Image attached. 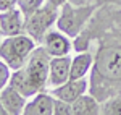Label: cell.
<instances>
[{
	"label": "cell",
	"mask_w": 121,
	"mask_h": 115,
	"mask_svg": "<svg viewBox=\"0 0 121 115\" xmlns=\"http://www.w3.org/2000/svg\"><path fill=\"white\" fill-rule=\"evenodd\" d=\"M16 7H18V0H0V11H7Z\"/></svg>",
	"instance_id": "ac0fdd59"
},
{
	"label": "cell",
	"mask_w": 121,
	"mask_h": 115,
	"mask_svg": "<svg viewBox=\"0 0 121 115\" xmlns=\"http://www.w3.org/2000/svg\"><path fill=\"white\" fill-rule=\"evenodd\" d=\"M97 7H103V5H115V7H121V0H95Z\"/></svg>",
	"instance_id": "d6986e66"
},
{
	"label": "cell",
	"mask_w": 121,
	"mask_h": 115,
	"mask_svg": "<svg viewBox=\"0 0 121 115\" xmlns=\"http://www.w3.org/2000/svg\"><path fill=\"white\" fill-rule=\"evenodd\" d=\"M0 99L8 115H21L28 102V97H24L18 89H15L10 84H7L0 91Z\"/></svg>",
	"instance_id": "8fae6325"
},
{
	"label": "cell",
	"mask_w": 121,
	"mask_h": 115,
	"mask_svg": "<svg viewBox=\"0 0 121 115\" xmlns=\"http://www.w3.org/2000/svg\"><path fill=\"white\" fill-rule=\"evenodd\" d=\"M97 8L99 7L95 3H92V5H73V3L66 2L65 5L60 7L55 26L61 32H65L71 39H74L89 24V21L94 16Z\"/></svg>",
	"instance_id": "3957f363"
},
{
	"label": "cell",
	"mask_w": 121,
	"mask_h": 115,
	"mask_svg": "<svg viewBox=\"0 0 121 115\" xmlns=\"http://www.w3.org/2000/svg\"><path fill=\"white\" fill-rule=\"evenodd\" d=\"M66 2H69L73 5H92V3H95V0H66Z\"/></svg>",
	"instance_id": "ffe728a7"
},
{
	"label": "cell",
	"mask_w": 121,
	"mask_h": 115,
	"mask_svg": "<svg viewBox=\"0 0 121 115\" xmlns=\"http://www.w3.org/2000/svg\"><path fill=\"white\" fill-rule=\"evenodd\" d=\"M103 115H121V94L112 96L102 102Z\"/></svg>",
	"instance_id": "5bb4252c"
},
{
	"label": "cell",
	"mask_w": 121,
	"mask_h": 115,
	"mask_svg": "<svg viewBox=\"0 0 121 115\" xmlns=\"http://www.w3.org/2000/svg\"><path fill=\"white\" fill-rule=\"evenodd\" d=\"M45 2H48V3H52V5H55V7H61V5H65L66 0H45Z\"/></svg>",
	"instance_id": "44dd1931"
},
{
	"label": "cell",
	"mask_w": 121,
	"mask_h": 115,
	"mask_svg": "<svg viewBox=\"0 0 121 115\" xmlns=\"http://www.w3.org/2000/svg\"><path fill=\"white\" fill-rule=\"evenodd\" d=\"M44 3H45V0H18V8L23 11V15L26 18L32 11H36L39 7H42Z\"/></svg>",
	"instance_id": "9a60e30c"
},
{
	"label": "cell",
	"mask_w": 121,
	"mask_h": 115,
	"mask_svg": "<svg viewBox=\"0 0 121 115\" xmlns=\"http://www.w3.org/2000/svg\"><path fill=\"white\" fill-rule=\"evenodd\" d=\"M95 42L89 91L100 102L121 94V7L103 5L95 10L89 24L74 37V50H89Z\"/></svg>",
	"instance_id": "6da1fadb"
},
{
	"label": "cell",
	"mask_w": 121,
	"mask_h": 115,
	"mask_svg": "<svg viewBox=\"0 0 121 115\" xmlns=\"http://www.w3.org/2000/svg\"><path fill=\"white\" fill-rule=\"evenodd\" d=\"M11 71H13V70L0 58V91L8 84L10 76H11Z\"/></svg>",
	"instance_id": "e0dca14e"
},
{
	"label": "cell",
	"mask_w": 121,
	"mask_h": 115,
	"mask_svg": "<svg viewBox=\"0 0 121 115\" xmlns=\"http://www.w3.org/2000/svg\"><path fill=\"white\" fill-rule=\"evenodd\" d=\"M40 46L47 50V54L50 57H63V55H69L71 50H73V42H71V37L61 32L60 29H50L47 32Z\"/></svg>",
	"instance_id": "8992f818"
},
{
	"label": "cell",
	"mask_w": 121,
	"mask_h": 115,
	"mask_svg": "<svg viewBox=\"0 0 121 115\" xmlns=\"http://www.w3.org/2000/svg\"><path fill=\"white\" fill-rule=\"evenodd\" d=\"M94 67V54L92 50H78L74 57H71V73L69 78H87Z\"/></svg>",
	"instance_id": "7c38bea8"
},
{
	"label": "cell",
	"mask_w": 121,
	"mask_h": 115,
	"mask_svg": "<svg viewBox=\"0 0 121 115\" xmlns=\"http://www.w3.org/2000/svg\"><path fill=\"white\" fill-rule=\"evenodd\" d=\"M53 101L55 97L50 91H40L29 97L24 107V115H53Z\"/></svg>",
	"instance_id": "30bf717a"
},
{
	"label": "cell",
	"mask_w": 121,
	"mask_h": 115,
	"mask_svg": "<svg viewBox=\"0 0 121 115\" xmlns=\"http://www.w3.org/2000/svg\"><path fill=\"white\" fill-rule=\"evenodd\" d=\"M48 65L50 55L40 44L31 52L26 63L11 71L8 84L18 89L24 97H32L48 87Z\"/></svg>",
	"instance_id": "7a4b0ae2"
},
{
	"label": "cell",
	"mask_w": 121,
	"mask_h": 115,
	"mask_svg": "<svg viewBox=\"0 0 121 115\" xmlns=\"http://www.w3.org/2000/svg\"><path fill=\"white\" fill-rule=\"evenodd\" d=\"M2 39H3V37H2V36H0V42H2Z\"/></svg>",
	"instance_id": "603a6c76"
},
{
	"label": "cell",
	"mask_w": 121,
	"mask_h": 115,
	"mask_svg": "<svg viewBox=\"0 0 121 115\" xmlns=\"http://www.w3.org/2000/svg\"><path fill=\"white\" fill-rule=\"evenodd\" d=\"M71 73V57L63 55V57H50V65H48V87H56L60 84L66 83L69 79Z\"/></svg>",
	"instance_id": "9c48e42d"
},
{
	"label": "cell",
	"mask_w": 121,
	"mask_h": 115,
	"mask_svg": "<svg viewBox=\"0 0 121 115\" xmlns=\"http://www.w3.org/2000/svg\"><path fill=\"white\" fill-rule=\"evenodd\" d=\"M48 91L56 99H61V101H66V102L73 104L81 94L89 91V78H78V79L69 78L66 83H63V84H60L56 87H52Z\"/></svg>",
	"instance_id": "52a82bcc"
},
{
	"label": "cell",
	"mask_w": 121,
	"mask_h": 115,
	"mask_svg": "<svg viewBox=\"0 0 121 115\" xmlns=\"http://www.w3.org/2000/svg\"><path fill=\"white\" fill-rule=\"evenodd\" d=\"M24 15L23 11L16 8L0 11V36L8 37V36H16L24 32Z\"/></svg>",
	"instance_id": "ba28073f"
},
{
	"label": "cell",
	"mask_w": 121,
	"mask_h": 115,
	"mask_svg": "<svg viewBox=\"0 0 121 115\" xmlns=\"http://www.w3.org/2000/svg\"><path fill=\"white\" fill-rule=\"evenodd\" d=\"M102 114V102L91 91L84 92L73 102V115H99Z\"/></svg>",
	"instance_id": "4fadbf2b"
},
{
	"label": "cell",
	"mask_w": 121,
	"mask_h": 115,
	"mask_svg": "<svg viewBox=\"0 0 121 115\" xmlns=\"http://www.w3.org/2000/svg\"><path fill=\"white\" fill-rule=\"evenodd\" d=\"M0 115H8L7 110H5V107H3V104H2V99H0Z\"/></svg>",
	"instance_id": "7402d4cb"
},
{
	"label": "cell",
	"mask_w": 121,
	"mask_h": 115,
	"mask_svg": "<svg viewBox=\"0 0 121 115\" xmlns=\"http://www.w3.org/2000/svg\"><path fill=\"white\" fill-rule=\"evenodd\" d=\"M53 115H73V104L55 97V101H53Z\"/></svg>",
	"instance_id": "2e32d148"
},
{
	"label": "cell",
	"mask_w": 121,
	"mask_h": 115,
	"mask_svg": "<svg viewBox=\"0 0 121 115\" xmlns=\"http://www.w3.org/2000/svg\"><path fill=\"white\" fill-rule=\"evenodd\" d=\"M39 44L26 32L3 37L0 42V58L8 65L11 70L21 68L29 58L31 52Z\"/></svg>",
	"instance_id": "277c9868"
},
{
	"label": "cell",
	"mask_w": 121,
	"mask_h": 115,
	"mask_svg": "<svg viewBox=\"0 0 121 115\" xmlns=\"http://www.w3.org/2000/svg\"><path fill=\"white\" fill-rule=\"evenodd\" d=\"M60 8L45 2L42 7H39L36 11L26 16L24 19V32L31 36L37 44L42 42V39L47 32L52 29V26L56 23Z\"/></svg>",
	"instance_id": "5b68a950"
}]
</instances>
